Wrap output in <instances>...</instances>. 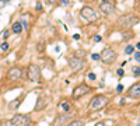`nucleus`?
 I'll return each instance as SVG.
<instances>
[{
    "label": "nucleus",
    "instance_id": "1",
    "mask_svg": "<svg viewBox=\"0 0 140 126\" xmlns=\"http://www.w3.org/2000/svg\"><path fill=\"white\" fill-rule=\"evenodd\" d=\"M108 102H109L108 97L102 95V94H98V95L92 97V100L90 101L88 109H90L91 112H97V111H101L102 108H105V107L108 105Z\"/></svg>",
    "mask_w": 140,
    "mask_h": 126
},
{
    "label": "nucleus",
    "instance_id": "2",
    "mask_svg": "<svg viewBox=\"0 0 140 126\" xmlns=\"http://www.w3.org/2000/svg\"><path fill=\"white\" fill-rule=\"evenodd\" d=\"M101 60L104 62L105 65H112L115 60H116V57H118V55H116V52H115L112 48H105L102 52H101Z\"/></svg>",
    "mask_w": 140,
    "mask_h": 126
},
{
    "label": "nucleus",
    "instance_id": "3",
    "mask_svg": "<svg viewBox=\"0 0 140 126\" xmlns=\"http://www.w3.org/2000/svg\"><path fill=\"white\" fill-rule=\"evenodd\" d=\"M27 77H28V80L30 81H39L41 78V69L38 65H34V63H31L30 66H28V70H27Z\"/></svg>",
    "mask_w": 140,
    "mask_h": 126
},
{
    "label": "nucleus",
    "instance_id": "4",
    "mask_svg": "<svg viewBox=\"0 0 140 126\" xmlns=\"http://www.w3.org/2000/svg\"><path fill=\"white\" fill-rule=\"evenodd\" d=\"M90 91H91V87L87 86V84H84V83H81V84H79L77 87H74V90H73V92H71V97H73L74 100H79V98H81V97L87 95Z\"/></svg>",
    "mask_w": 140,
    "mask_h": 126
},
{
    "label": "nucleus",
    "instance_id": "5",
    "mask_svg": "<svg viewBox=\"0 0 140 126\" xmlns=\"http://www.w3.org/2000/svg\"><path fill=\"white\" fill-rule=\"evenodd\" d=\"M137 21H139V20H137L136 16H133V14H127V16H123V17L119 18L118 24L121 27H123V28H132Z\"/></svg>",
    "mask_w": 140,
    "mask_h": 126
},
{
    "label": "nucleus",
    "instance_id": "6",
    "mask_svg": "<svg viewBox=\"0 0 140 126\" xmlns=\"http://www.w3.org/2000/svg\"><path fill=\"white\" fill-rule=\"evenodd\" d=\"M22 74H24V70L21 67H18V66H14L7 72V78L10 81H18V80L22 78Z\"/></svg>",
    "mask_w": 140,
    "mask_h": 126
},
{
    "label": "nucleus",
    "instance_id": "7",
    "mask_svg": "<svg viewBox=\"0 0 140 126\" xmlns=\"http://www.w3.org/2000/svg\"><path fill=\"white\" fill-rule=\"evenodd\" d=\"M69 67L73 72H80L84 67V60L79 56H71L69 57Z\"/></svg>",
    "mask_w": 140,
    "mask_h": 126
},
{
    "label": "nucleus",
    "instance_id": "8",
    "mask_svg": "<svg viewBox=\"0 0 140 126\" xmlns=\"http://www.w3.org/2000/svg\"><path fill=\"white\" fill-rule=\"evenodd\" d=\"M16 126H28L31 123V119L28 115H22V113H17V115H14L13 119H11Z\"/></svg>",
    "mask_w": 140,
    "mask_h": 126
},
{
    "label": "nucleus",
    "instance_id": "9",
    "mask_svg": "<svg viewBox=\"0 0 140 126\" xmlns=\"http://www.w3.org/2000/svg\"><path fill=\"white\" fill-rule=\"evenodd\" d=\"M80 16H81L84 20H88V21H95L97 18H98L97 17V13L91 9V7H88V6H84L83 9H81Z\"/></svg>",
    "mask_w": 140,
    "mask_h": 126
},
{
    "label": "nucleus",
    "instance_id": "10",
    "mask_svg": "<svg viewBox=\"0 0 140 126\" xmlns=\"http://www.w3.org/2000/svg\"><path fill=\"white\" fill-rule=\"evenodd\" d=\"M126 95L129 97V98H133V100H140V83L133 84V86L127 90Z\"/></svg>",
    "mask_w": 140,
    "mask_h": 126
},
{
    "label": "nucleus",
    "instance_id": "11",
    "mask_svg": "<svg viewBox=\"0 0 140 126\" xmlns=\"http://www.w3.org/2000/svg\"><path fill=\"white\" fill-rule=\"evenodd\" d=\"M48 102H49V97L48 95H45V94L39 95V97H38L36 104H35V111H36V112H39V111L45 109V107L48 105Z\"/></svg>",
    "mask_w": 140,
    "mask_h": 126
},
{
    "label": "nucleus",
    "instance_id": "12",
    "mask_svg": "<svg viewBox=\"0 0 140 126\" xmlns=\"http://www.w3.org/2000/svg\"><path fill=\"white\" fill-rule=\"evenodd\" d=\"M100 10H101V13H104V14H111L114 11V6H112V3L108 0V1L100 3Z\"/></svg>",
    "mask_w": 140,
    "mask_h": 126
},
{
    "label": "nucleus",
    "instance_id": "13",
    "mask_svg": "<svg viewBox=\"0 0 140 126\" xmlns=\"http://www.w3.org/2000/svg\"><path fill=\"white\" fill-rule=\"evenodd\" d=\"M69 119H70L69 115H67V113H63V115H60V116L56 118V121H55L53 125H55V126H60V125H63V123H67Z\"/></svg>",
    "mask_w": 140,
    "mask_h": 126
},
{
    "label": "nucleus",
    "instance_id": "14",
    "mask_svg": "<svg viewBox=\"0 0 140 126\" xmlns=\"http://www.w3.org/2000/svg\"><path fill=\"white\" fill-rule=\"evenodd\" d=\"M59 108H60L63 112H70V111H71V108H73V105H71V102H70V101L65 100V101H62V102H60Z\"/></svg>",
    "mask_w": 140,
    "mask_h": 126
},
{
    "label": "nucleus",
    "instance_id": "15",
    "mask_svg": "<svg viewBox=\"0 0 140 126\" xmlns=\"http://www.w3.org/2000/svg\"><path fill=\"white\" fill-rule=\"evenodd\" d=\"M11 31H13L14 34H20L22 31V25H21V22H14L13 27H11Z\"/></svg>",
    "mask_w": 140,
    "mask_h": 126
},
{
    "label": "nucleus",
    "instance_id": "16",
    "mask_svg": "<svg viewBox=\"0 0 140 126\" xmlns=\"http://www.w3.org/2000/svg\"><path fill=\"white\" fill-rule=\"evenodd\" d=\"M20 104H21V100L20 98H17V100H14V101H11L9 104V108L10 109H17L18 107H20Z\"/></svg>",
    "mask_w": 140,
    "mask_h": 126
},
{
    "label": "nucleus",
    "instance_id": "17",
    "mask_svg": "<svg viewBox=\"0 0 140 126\" xmlns=\"http://www.w3.org/2000/svg\"><path fill=\"white\" fill-rule=\"evenodd\" d=\"M67 126H84V123L81 121H79V119H76V121H71Z\"/></svg>",
    "mask_w": 140,
    "mask_h": 126
},
{
    "label": "nucleus",
    "instance_id": "18",
    "mask_svg": "<svg viewBox=\"0 0 140 126\" xmlns=\"http://www.w3.org/2000/svg\"><path fill=\"white\" fill-rule=\"evenodd\" d=\"M133 51H135V46H132V45H127L126 49H125V53H126V55H132V53H133Z\"/></svg>",
    "mask_w": 140,
    "mask_h": 126
},
{
    "label": "nucleus",
    "instance_id": "19",
    "mask_svg": "<svg viewBox=\"0 0 140 126\" xmlns=\"http://www.w3.org/2000/svg\"><path fill=\"white\" fill-rule=\"evenodd\" d=\"M0 126H16L11 121H1L0 122Z\"/></svg>",
    "mask_w": 140,
    "mask_h": 126
},
{
    "label": "nucleus",
    "instance_id": "20",
    "mask_svg": "<svg viewBox=\"0 0 140 126\" xmlns=\"http://www.w3.org/2000/svg\"><path fill=\"white\" fill-rule=\"evenodd\" d=\"M132 72H133L135 76H140V67L139 66H133V67H132Z\"/></svg>",
    "mask_w": 140,
    "mask_h": 126
},
{
    "label": "nucleus",
    "instance_id": "21",
    "mask_svg": "<svg viewBox=\"0 0 140 126\" xmlns=\"http://www.w3.org/2000/svg\"><path fill=\"white\" fill-rule=\"evenodd\" d=\"M7 49H9V44L7 42H3L0 45V51H7Z\"/></svg>",
    "mask_w": 140,
    "mask_h": 126
},
{
    "label": "nucleus",
    "instance_id": "22",
    "mask_svg": "<svg viewBox=\"0 0 140 126\" xmlns=\"http://www.w3.org/2000/svg\"><path fill=\"white\" fill-rule=\"evenodd\" d=\"M91 59H92V60H101V56L98 55V53H92V55H91Z\"/></svg>",
    "mask_w": 140,
    "mask_h": 126
},
{
    "label": "nucleus",
    "instance_id": "23",
    "mask_svg": "<svg viewBox=\"0 0 140 126\" xmlns=\"http://www.w3.org/2000/svg\"><path fill=\"white\" fill-rule=\"evenodd\" d=\"M135 60L140 63V52H135Z\"/></svg>",
    "mask_w": 140,
    "mask_h": 126
},
{
    "label": "nucleus",
    "instance_id": "24",
    "mask_svg": "<svg viewBox=\"0 0 140 126\" xmlns=\"http://www.w3.org/2000/svg\"><path fill=\"white\" fill-rule=\"evenodd\" d=\"M116 74H118V76H121V77H122L123 74H125V70H123V69H118V70H116Z\"/></svg>",
    "mask_w": 140,
    "mask_h": 126
},
{
    "label": "nucleus",
    "instance_id": "25",
    "mask_svg": "<svg viewBox=\"0 0 140 126\" xmlns=\"http://www.w3.org/2000/svg\"><path fill=\"white\" fill-rule=\"evenodd\" d=\"M101 41H102V38H101L100 35H95V36H94V42H101Z\"/></svg>",
    "mask_w": 140,
    "mask_h": 126
},
{
    "label": "nucleus",
    "instance_id": "26",
    "mask_svg": "<svg viewBox=\"0 0 140 126\" xmlns=\"http://www.w3.org/2000/svg\"><path fill=\"white\" fill-rule=\"evenodd\" d=\"M87 77H88V80H95V74L94 73H88Z\"/></svg>",
    "mask_w": 140,
    "mask_h": 126
},
{
    "label": "nucleus",
    "instance_id": "27",
    "mask_svg": "<svg viewBox=\"0 0 140 126\" xmlns=\"http://www.w3.org/2000/svg\"><path fill=\"white\" fill-rule=\"evenodd\" d=\"M122 90H123V86H122V84H118V87H116V91L121 92Z\"/></svg>",
    "mask_w": 140,
    "mask_h": 126
},
{
    "label": "nucleus",
    "instance_id": "28",
    "mask_svg": "<svg viewBox=\"0 0 140 126\" xmlns=\"http://www.w3.org/2000/svg\"><path fill=\"white\" fill-rule=\"evenodd\" d=\"M9 34H10V31H9V30H6L4 32H3V36H4V38H7V36H9Z\"/></svg>",
    "mask_w": 140,
    "mask_h": 126
},
{
    "label": "nucleus",
    "instance_id": "29",
    "mask_svg": "<svg viewBox=\"0 0 140 126\" xmlns=\"http://www.w3.org/2000/svg\"><path fill=\"white\" fill-rule=\"evenodd\" d=\"M41 9H42V4L38 1V3H36V10H41Z\"/></svg>",
    "mask_w": 140,
    "mask_h": 126
},
{
    "label": "nucleus",
    "instance_id": "30",
    "mask_svg": "<svg viewBox=\"0 0 140 126\" xmlns=\"http://www.w3.org/2000/svg\"><path fill=\"white\" fill-rule=\"evenodd\" d=\"M95 126H106V125H105L104 122H98V123H97Z\"/></svg>",
    "mask_w": 140,
    "mask_h": 126
},
{
    "label": "nucleus",
    "instance_id": "31",
    "mask_svg": "<svg viewBox=\"0 0 140 126\" xmlns=\"http://www.w3.org/2000/svg\"><path fill=\"white\" fill-rule=\"evenodd\" d=\"M73 38H74V39H80V35L79 34H74V35H73Z\"/></svg>",
    "mask_w": 140,
    "mask_h": 126
},
{
    "label": "nucleus",
    "instance_id": "32",
    "mask_svg": "<svg viewBox=\"0 0 140 126\" xmlns=\"http://www.w3.org/2000/svg\"><path fill=\"white\" fill-rule=\"evenodd\" d=\"M136 48H137V49H140V44H137V45H136Z\"/></svg>",
    "mask_w": 140,
    "mask_h": 126
},
{
    "label": "nucleus",
    "instance_id": "33",
    "mask_svg": "<svg viewBox=\"0 0 140 126\" xmlns=\"http://www.w3.org/2000/svg\"><path fill=\"white\" fill-rule=\"evenodd\" d=\"M104 1H108V0H100V3H104Z\"/></svg>",
    "mask_w": 140,
    "mask_h": 126
},
{
    "label": "nucleus",
    "instance_id": "34",
    "mask_svg": "<svg viewBox=\"0 0 140 126\" xmlns=\"http://www.w3.org/2000/svg\"><path fill=\"white\" fill-rule=\"evenodd\" d=\"M28 126H35V125H31V123H30V125H28Z\"/></svg>",
    "mask_w": 140,
    "mask_h": 126
},
{
    "label": "nucleus",
    "instance_id": "35",
    "mask_svg": "<svg viewBox=\"0 0 140 126\" xmlns=\"http://www.w3.org/2000/svg\"><path fill=\"white\" fill-rule=\"evenodd\" d=\"M0 1H3V0H0Z\"/></svg>",
    "mask_w": 140,
    "mask_h": 126
},
{
    "label": "nucleus",
    "instance_id": "36",
    "mask_svg": "<svg viewBox=\"0 0 140 126\" xmlns=\"http://www.w3.org/2000/svg\"><path fill=\"white\" fill-rule=\"evenodd\" d=\"M137 126H140V125H137Z\"/></svg>",
    "mask_w": 140,
    "mask_h": 126
}]
</instances>
